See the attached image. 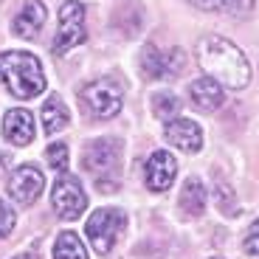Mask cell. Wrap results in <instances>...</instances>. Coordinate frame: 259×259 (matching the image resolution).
I'll return each mask as SVG.
<instances>
[{
    "instance_id": "ac0fdd59",
    "label": "cell",
    "mask_w": 259,
    "mask_h": 259,
    "mask_svg": "<svg viewBox=\"0 0 259 259\" xmlns=\"http://www.w3.org/2000/svg\"><path fill=\"white\" fill-rule=\"evenodd\" d=\"M178 110H181V102L175 93H155L152 96V113L158 118H172Z\"/></svg>"
},
{
    "instance_id": "ffe728a7",
    "label": "cell",
    "mask_w": 259,
    "mask_h": 259,
    "mask_svg": "<svg viewBox=\"0 0 259 259\" xmlns=\"http://www.w3.org/2000/svg\"><path fill=\"white\" fill-rule=\"evenodd\" d=\"M12 228H14V211H12L9 203L0 200V240H3L6 234H12Z\"/></svg>"
},
{
    "instance_id": "2e32d148",
    "label": "cell",
    "mask_w": 259,
    "mask_h": 259,
    "mask_svg": "<svg viewBox=\"0 0 259 259\" xmlns=\"http://www.w3.org/2000/svg\"><path fill=\"white\" fill-rule=\"evenodd\" d=\"M54 259H88V248L79 240V234L62 231L54 242Z\"/></svg>"
},
{
    "instance_id": "603a6c76",
    "label": "cell",
    "mask_w": 259,
    "mask_h": 259,
    "mask_svg": "<svg viewBox=\"0 0 259 259\" xmlns=\"http://www.w3.org/2000/svg\"><path fill=\"white\" fill-rule=\"evenodd\" d=\"M217 203H220L223 211H234V194H231V189H226V186L217 183Z\"/></svg>"
},
{
    "instance_id": "7402d4cb",
    "label": "cell",
    "mask_w": 259,
    "mask_h": 259,
    "mask_svg": "<svg viewBox=\"0 0 259 259\" xmlns=\"http://www.w3.org/2000/svg\"><path fill=\"white\" fill-rule=\"evenodd\" d=\"M189 3L197 6V9H203V12H226L234 0H189Z\"/></svg>"
},
{
    "instance_id": "30bf717a",
    "label": "cell",
    "mask_w": 259,
    "mask_h": 259,
    "mask_svg": "<svg viewBox=\"0 0 259 259\" xmlns=\"http://www.w3.org/2000/svg\"><path fill=\"white\" fill-rule=\"evenodd\" d=\"M175 175H178V161L169 155L166 149H158V152L149 155L147 172H144L149 192H166L175 183Z\"/></svg>"
},
{
    "instance_id": "44dd1931",
    "label": "cell",
    "mask_w": 259,
    "mask_h": 259,
    "mask_svg": "<svg viewBox=\"0 0 259 259\" xmlns=\"http://www.w3.org/2000/svg\"><path fill=\"white\" fill-rule=\"evenodd\" d=\"M242 248H245L251 256H259V220L251 223V228H248V234H245V242H242Z\"/></svg>"
},
{
    "instance_id": "9c48e42d",
    "label": "cell",
    "mask_w": 259,
    "mask_h": 259,
    "mask_svg": "<svg viewBox=\"0 0 259 259\" xmlns=\"http://www.w3.org/2000/svg\"><path fill=\"white\" fill-rule=\"evenodd\" d=\"M163 138L183 152H200L203 147V130L192 118H169L163 127Z\"/></svg>"
},
{
    "instance_id": "3957f363",
    "label": "cell",
    "mask_w": 259,
    "mask_h": 259,
    "mask_svg": "<svg viewBox=\"0 0 259 259\" xmlns=\"http://www.w3.org/2000/svg\"><path fill=\"white\" fill-rule=\"evenodd\" d=\"M82 102H84V110L96 118H113L118 110H121V102H124V88L118 79L113 76H102V79H93L82 88Z\"/></svg>"
},
{
    "instance_id": "277c9868",
    "label": "cell",
    "mask_w": 259,
    "mask_h": 259,
    "mask_svg": "<svg viewBox=\"0 0 259 259\" xmlns=\"http://www.w3.org/2000/svg\"><path fill=\"white\" fill-rule=\"evenodd\" d=\"M124 226H127L124 211H118V208H99V211H93L91 220L84 223V234H88V240H91L96 253H110L116 240L121 237Z\"/></svg>"
},
{
    "instance_id": "8fae6325",
    "label": "cell",
    "mask_w": 259,
    "mask_h": 259,
    "mask_svg": "<svg viewBox=\"0 0 259 259\" xmlns=\"http://www.w3.org/2000/svg\"><path fill=\"white\" fill-rule=\"evenodd\" d=\"M3 138L14 147H26L34 141V116L23 107H14L3 116Z\"/></svg>"
},
{
    "instance_id": "6da1fadb",
    "label": "cell",
    "mask_w": 259,
    "mask_h": 259,
    "mask_svg": "<svg viewBox=\"0 0 259 259\" xmlns=\"http://www.w3.org/2000/svg\"><path fill=\"white\" fill-rule=\"evenodd\" d=\"M197 62L206 71V76L220 82L223 88L240 91L251 82V65H248L245 54L220 34H206L197 42Z\"/></svg>"
},
{
    "instance_id": "7a4b0ae2",
    "label": "cell",
    "mask_w": 259,
    "mask_h": 259,
    "mask_svg": "<svg viewBox=\"0 0 259 259\" xmlns=\"http://www.w3.org/2000/svg\"><path fill=\"white\" fill-rule=\"evenodd\" d=\"M0 84L17 99H34L46 91V73L34 54L3 51L0 54Z\"/></svg>"
},
{
    "instance_id": "d6986e66",
    "label": "cell",
    "mask_w": 259,
    "mask_h": 259,
    "mask_svg": "<svg viewBox=\"0 0 259 259\" xmlns=\"http://www.w3.org/2000/svg\"><path fill=\"white\" fill-rule=\"evenodd\" d=\"M46 155H48V163H51V169H57L59 175H62L65 169H68V161H71V155H68V144H62V141L48 144Z\"/></svg>"
},
{
    "instance_id": "ba28073f",
    "label": "cell",
    "mask_w": 259,
    "mask_h": 259,
    "mask_svg": "<svg viewBox=\"0 0 259 259\" xmlns=\"http://www.w3.org/2000/svg\"><path fill=\"white\" fill-rule=\"evenodd\" d=\"M42 189H46V175H42L34 163H26V166L14 169L12 181H9V194H12V200L20 203V206L37 203Z\"/></svg>"
},
{
    "instance_id": "cb8c5ba5",
    "label": "cell",
    "mask_w": 259,
    "mask_h": 259,
    "mask_svg": "<svg viewBox=\"0 0 259 259\" xmlns=\"http://www.w3.org/2000/svg\"><path fill=\"white\" fill-rule=\"evenodd\" d=\"M14 259H37V253H34V251H26V253H17Z\"/></svg>"
},
{
    "instance_id": "8992f818",
    "label": "cell",
    "mask_w": 259,
    "mask_h": 259,
    "mask_svg": "<svg viewBox=\"0 0 259 259\" xmlns=\"http://www.w3.org/2000/svg\"><path fill=\"white\" fill-rule=\"evenodd\" d=\"M51 206L57 211V217H62V220H76V217L84 214V208H88V194H84V189H82L76 175L62 172L57 178V183L51 189Z\"/></svg>"
},
{
    "instance_id": "d4e9b609",
    "label": "cell",
    "mask_w": 259,
    "mask_h": 259,
    "mask_svg": "<svg viewBox=\"0 0 259 259\" xmlns=\"http://www.w3.org/2000/svg\"><path fill=\"white\" fill-rule=\"evenodd\" d=\"M211 259H220V256H211Z\"/></svg>"
},
{
    "instance_id": "5b68a950",
    "label": "cell",
    "mask_w": 259,
    "mask_h": 259,
    "mask_svg": "<svg viewBox=\"0 0 259 259\" xmlns=\"http://www.w3.org/2000/svg\"><path fill=\"white\" fill-rule=\"evenodd\" d=\"M84 39H88V34H84V6L79 0H68L59 9V28H57L51 51L57 57H62L65 51L82 46Z\"/></svg>"
},
{
    "instance_id": "52a82bcc",
    "label": "cell",
    "mask_w": 259,
    "mask_h": 259,
    "mask_svg": "<svg viewBox=\"0 0 259 259\" xmlns=\"http://www.w3.org/2000/svg\"><path fill=\"white\" fill-rule=\"evenodd\" d=\"M82 163H84V169L96 178L113 175L118 169V163H121V144H118L116 138H96L91 147L84 149Z\"/></svg>"
},
{
    "instance_id": "7c38bea8",
    "label": "cell",
    "mask_w": 259,
    "mask_h": 259,
    "mask_svg": "<svg viewBox=\"0 0 259 259\" xmlns=\"http://www.w3.org/2000/svg\"><path fill=\"white\" fill-rule=\"evenodd\" d=\"M189 96H192V104L200 113H214L223 102H226V96H223V84L214 82L211 76L194 79V82L189 84Z\"/></svg>"
},
{
    "instance_id": "9a60e30c",
    "label": "cell",
    "mask_w": 259,
    "mask_h": 259,
    "mask_svg": "<svg viewBox=\"0 0 259 259\" xmlns=\"http://www.w3.org/2000/svg\"><path fill=\"white\" fill-rule=\"evenodd\" d=\"M181 211L189 217H200L206 211V186L197 178H189L181 192Z\"/></svg>"
},
{
    "instance_id": "5bb4252c",
    "label": "cell",
    "mask_w": 259,
    "mask_h": 259,
    "mask_svg": "<svg viewBox=\"0 0 259 259\" xmlns=\"http://www.w3.org/2000/svg\"><path fill=\"white\" fill-rule=\"evenodd\" d=\"M68 121H71V113H68L65 102L57 96V93H51L48 102L42 104V130H46V136L62 133V130L68 127Z\"/></svg>"
},
{
    "instance_id": "e0dca14e",
    "label": "cell",
    "mask_w": 259,
    "mask_h": 259,
    "mask_svg": "<svg viewBox=\"0 0 259 259\" xmlns=\"http://www.w3.org/2000/svg\"><path fill=\"white\" fill-rule=\"evenodd\" d=\"M141 71L147 79H163L169 76V57H163L155 46H147L141 54Z\"/></svg>"
},
{
    "instance_id": "4fadbf2b",
    "label": "cell",
    "mask_w": 259,
    "mask_h": 259,
    "mask_svg": "<svg viewBox=\"0 0 259 259\" xmlns=\"http://www.w3.org/2000/svg\"><path fill=\"white\" fill-rule=\"evenodd\" d=\"M46 23V6H42V0H26V6L17 12V17L12 20V31L23 39H34L39 34Z\"/></svg>"
}]
</instances>
